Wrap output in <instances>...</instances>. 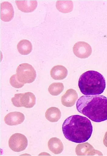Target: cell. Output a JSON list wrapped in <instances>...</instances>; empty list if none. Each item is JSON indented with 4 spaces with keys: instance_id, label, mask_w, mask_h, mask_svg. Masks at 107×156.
<instances>
[{
    "instance_id": "1",
    "label": "cell",
    "mask_w": 107,
    "mask_h": 156,
    "mask_svg": "<svg viewBox=\"0 0 107 156\" xmlns=\"http://www.w3.org/2000/svg\"><path fill=\"white\" fill-rule=\"evenodd\" d=\"M62 131L64 136L68 141L81 143L86 142L90 138L93 126L87 117L75 115L68 117L64 121Z\"/></svg>"
},
{
    "instance_id": "2",
    "label": "cell",
    "mask_w": 107,
    "mask_h": 156,
    "mask_svg": "<svg viewBox=\"0 0 107 156\" xmlns=\"http://www.w3.org/2000/svg\"><path fill=\"white\" fill-rule=\"evenodd\" d=\"M78 111L96 122L107 120V98L102 95L82 96L77 101Z\"/></svg>"
},
{
    "instance_id": "3",
    "label": "cell",
    "mask_w": 107,
    "mask_h": 156,
    "mask_svg": "<svg viewBox=\"0 0 107 156\" xmlns=\"http://www.w3.org/2000/svg\"><path fill=\"white\" fill-rule=\"evenodd\" d=\"M78 87L84 95H99L103 93L105 88V80L99 73L89 71L83 73L80 77Z\"/></svg>"
},
{
    "instance_id": "4",
    "label": "cell",
    "mask_w": 107,
    "mask_h": 156,
    "mask_svg": "<svg viewBox=\"0 0 107 156\" xmlns=\"http://www.w3.org/2000/svg\"><path fill=\"white\" fill-rule=\"evenodd\" d=\"M16 72L19 81L24 84L33 82L36 77L34 68L28 63L20 64L17 68Z\"/></svg>"
},
{
    "instance_id": "5",
    "label": "cell",
    "mask_w": 107,
    "mask_h": 156,
    "mask_svg": "<svg viewBox=\"0 0 107 156\" xmlns=\"http://www.w3.org/2000/svg\"><path fill=\"white\" fill-rule=\"evenodd\" d=\"M9 145L10 148L13 151L17 152L22 151L28 146V139L24 134L15 133L10 137Z\"/></svg>"
},
{
    "instance_id": "6",
    "label": "cell",
    "mask_w": 107,
    "mask_h": 156,
    "mask_svg": "<svg viewBox=\"0 0 107 156\" xmlns=\"http://www.w3.org/2000/svg\"><path fill=\"white\" fill-rule=\"evenodd\" d=\"M74 55L78 57L85 58L89 57L92 53L91 47L88 43L79 41L75 44L73 47Z\"/></svg>"
},
{
    "instance_id": "7",
    "label": "cell",
    "mask_w": 107,
    "mask_h": 156,
    "mask_svg": "<svg viewBox=\"0 0 107 156\" xmlns=\"http://www.w3.org/2000/svg\"><path fill=\"white\" fill-rule=\"evenodd\" d=\"M14 8L11 3L4 2L1 4V19L5 22L11 21L14 16Z\"/></svg>"
},
{
    "instance_id": "8",
    "label": "cell",
    "mask_w": 107,
    "mask_h": 156,
    "mask_svg": "<svg viewBox=\"0 0 107 156\" xmlns=\"http://www.w3.org/2000/svg\"><path fill=\"white\" fill-rule=\"evenodd\" d=\"M76 153L78 156H91L96 154L103 155L100 152L95 149L88 143L78 144L76 149Z\"/></svg>"
},
{
    "instance_id": "9",
    "label": "cell",
    "mask_w": 107,
    "mask_h": 156,
    "mask_svg": "<svg viewBox=\"0 0 107 156\" xmlns=\"http://www.w3.org/2000/svg\"><path fill=\"white\" fill-rule=\"evenodd\" d=\"M25 119V115L22 113L14 112H10L5 116L4 121L9 126H17L22 123Z\"/></svg>"
},
{
    "instance_id": "10",
    "label": "cell",
    "mask_w": 107,
    "mask_h": 156,
    "mask_svg": "<svg viewBox=\"0 0 107 156\" xmlns=\"http://www.w3.org/2000/svg\"><path fill=\"white\" fill-rule=\"evenodd\" d=\"M78 98V95L76 91L73 89H69L62 96L61 103L64 106L71 107L75 104Z\"/></svg>"
},
{
    "instance_id": "11",
    "label": "cell",
    "mask_w": 107,
    "mask_h": 156,
    "mask_svg": "<svg viewBox=\"0 0 107 156\" xmlns=\"http://www.w3.org/2000/svg\"><path fill=\"white\" fill-rule=\"evenodd\" d=\"M15 2L19 9L25 13L33 12L38 5L37 1H16Z\"/></svg>"
},
{
    "instance_id": "12",
    "label": "cell",
    "mask_w": 107,
    "mask_h": 156,
    "mask_svg": "<svg viewBox=\"0 0 107 156\" xmlns=\"http://www.w3.org/2000/svg\"><path fill=\"white\" fill-rule=\"evenodd\" d=\"M67 75V69L61 65H57L53 67L50 71L51 77L56 80H64L66 78Z\"/></svg>"
},
{
    "instance_id": "13",
    "label": "cell",
    "mask_w": 107,
    "mask_h": 156,
    "mask_svg": "<svg viewBox=\"0 0 107 156\" xmlns=\"http://www.w3.org/2000/svg\"><path fill=\"white\" fill-rule=\"evenodd\" d=\"M36 98L32 93L28 92L23 94L20 99V102L22 107L26 108H31L36 104Z\"/></svg>"
},
{
    "instance_id": "14",
    "label": "cell",
    "mask_w": 107,
    "mask_h": 156,
    "mask_svg": "<svg viewBox=\"0 0 107 156\" xmlns=\"http://www.w3.org/2000/svg\"><path fill=\"white\" fill-rule=\"evenodd\" d=\"M48 147L51 152L56 154L61 153L64 149L63 144L61 140L57 137H53L48 143Z\"/></svg>"
},
{
    "instance_id": "15",
    "label": "cell",
    "mask_w": 107,
    "mask_h": 156,
    "mask_svg": "<svg viewBox=\"0 0 107 156\" xmlns=\"http://www.w3.org/2000/svg\"><path fill=\"white\" fill-rule=\"evenodd\" d=\"M61 116L60 110L56 107L50 108L47 110L45 113L46 119L51 122H57L60 119Z\"/></svg>"
},
{
    "instance_id": "16",
    "label": "cell",
    "mask_w": 107,
    "mask_h": 156,
    "mask_svg": "<svg viewBox=\"0 0 107 156\" xmlns=\"http://www.w3.org/2000/svg\"><path fill=\"white\" fill-rule=\"evenodd\" d=\"M17 49L21 55H28L33 50V47L31 43L27 40H22L19 43L17 46Z\"/></svg>"
},
{
    "instance_id": "17",
    "label": "cell",
    "mask_w": 107,
    "mask_h": 156,
    "mask_svg": "<svg viewBox=\"0 0 107 156\" xmlns=\"http://www.w3.org/2000/svg\"><path fill=\"white\" fill-rule=\"evenodd\" d=\"M56 6L57 9L60 12L67 13L72 11L74 5L72 1H59L56 2Z\"/></svg>"
},
{
    "instance_id": "18",
    "label": "cell",
    "mask_w": 107,
    "mask_h": 156,
    "mask_svg": "<svg viewBox=\"0 0 107 156\" xmlns=\"http://www.w3.org/2000/svg\"><path fill=\"white\" fill-rule=\"evenodd\" d=\"M64 86L62 83H54L51 84L48 88L50 93L53 96H57L63 91Z\"/></svg>"
},
{
    "instance_id": "19",
    "label": "cell",
    "mask_w": 107,
    "mask_h": 156,
    "mask_svg": "<svg viewBox=\"0 0 107 156\" xmlns=\"http://www.w3.org/2000/svg\"><path fill=\"white\" fill-rule=\"evenodd\" d=\"M10 83L13 87L19 89L23 87L24 83H21L18 80L17 74L13 75L10 79Z\"/></svg>"
},
{
    "instance_id": "20",
    "label": "cell",
    "mask_w": 107,
    "mask_h": 156,
    "mask_svg": "<svg viewBox=\"0 0 107 156\" xmlns=\"http://www.w3.org/2000/svg\"><path fill=\"white\" fill-rule=\"evenodd\" d=\"M23 94H15L14 97L11 99L12 104L15 107H22L20 102V99Z\"/></svg>"
},
{
    "instance_id": "21",
    "label": "cell",
    "mask_w": 107,
    "mask_h": 156,
    "mask_svg": "<svg viewBox=\"0 0 107 156\" xmlns=\"http://www.w3.org/2000/svg\"><path fill=\"white\" fill-rule=\"evenodd\" d=\"M103 142L105 146L107 147V131L106 132L104 136Z\"/></svg>"
},
{
    "instance_id": "22",
    "label": "cell",
    "mask_w": 107,
    "mask_h": 156,
    "mask_svg": "<svg viewBox=\"0 0 107 156\" xmlns=\"http://www.w3.org/2000/svg\"></svg>"
}]
</instances>
